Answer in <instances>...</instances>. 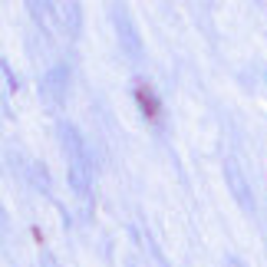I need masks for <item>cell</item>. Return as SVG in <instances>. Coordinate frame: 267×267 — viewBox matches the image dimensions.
I'll use <instances>...</instances> for the list:
<instances>
[{
  "label": "cell",
  "instance_id": "7a4b0ae2",
  "mask_svg": "<svg viewBox=\"0 0 267 267\" xmlns=\"http://www.w3.org/2000/svg\"><path fill=\"white\" fill-rule=\"evenodd\" d=\"M112 27H116V33H119V43H122V50L132 59H139L142 56V36H139V27H135L132 13L125 10V7H112Z\"/></svg>",
  "mask_w": 267,
  "mask_h": 267
},
{
  "label": "cell",
  "instance_id": "8992f818",
  "mask_svg": "<svg viewBox=\"0 0 267 267\" xmlns=\"http://www.w3.org/2000/svg\"><path fill=\"white\" fill-rule=\"evenodd\" d=\"M33 181L36 188H43L50 195V175H46V165H40V162H33Z\"/></svg>",
  "mask_w": 267,
  "mask_h": 267
},
{
  "label": "cell",
  "instance_id": "277c9868",
  "mask_svg": "<svg viewBox=\"0 0 267 267\" xmlns=\"http://www.w3.org/2000/svg\"><path fill=\"white\" fill-rule=\"evenodd\" d=\"M224 181H228L231 195L237 198V205H241L244 211H251V185H247L244 172L237 168V162H228V165H224Z\"/></svg>",
  "mask_w": 267,
  "mask_h": 267
},
{
  "label": "cell",
  "instance_id": "ba28073f",
  "mask_svg": "<svg viewBox=\"0 0 267 267\" xmlns=\"http://www.w3.org/2000/svg\"><path fill=\"white\" fill-rule=\"evenodd\" d=\"M228 267H247L244 261H237V257H231V261H228Z\"/></svg>",
  "mask_w": 267,
  "mask_h": 267
},
{
  "label": "cell",
  "instance_id": "6da1fadb",
  "mask_svg": "<svg viewBox=\"0 0 267 267\" xmlns=\"http://www.w3.org/2000/svg\"><path fill=\"white\" fill-rule=\"evenodd\" d=\"M56 132H59V145H63V152H66V165L76 168V172H86V175H96L92 172V155H89V145L83 142V135L73 122H59L56 125Z\"/></svg>",
  "mask_w": 267,
  "mask_h": 267
},
{
  "label": "cell",
  "instance_id": "52a82bcc",
  "mask_svg": "<svg viewBox=\"0 0 267 267\" xmlns=\"http://www.w3.org/2000/svg\"><path fill=\"white\" fill-rule=\"evenodd\" d=\"M7 234H10V218H7L3 205H0V241H7Z\"/></svg>",
  "mask_w": 267,
  "mask_h": 267
},
{
  "label": "cell",
  "instance_id": "5b68a950",
  "mask_svg": "<svg viewBox=\"0 0 267 267\" xmlns=\"http://www.w3.org/2000/svg\"><path fill=\"white\" fill-rule=\"evenodd\" d=\"M135 99H139V109H142V116L148 119V122H162V109H158V99L155 92H152V86H145V83H139L135 86Z\"/></svg>",
  "mask_w": 267,
  "mask_h": 267
},
{
  "label": "cell",
  "instance_id": "3957f363",
  "mask_svg": "<svg viewBox=\"0 0 267 267\" xmlns=\"http://www.w3.org/2000/svg\"><path fill=\"white\" fill-rule=\"evenodd\" d=\"M40 89H43L46 102H53V106H59L66 99V92H69V66L66 63H56V66L46 69L43 79H40Z\"/></svg>",
  "mask_w": 267,
  "mask_h": 267
}]
</instances>
